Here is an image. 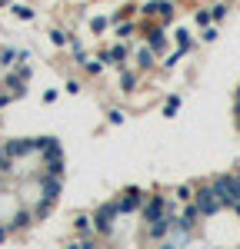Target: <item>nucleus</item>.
I'll list each match as a JSON object with an SVG mask.
<instances>
[{"label":"nucleus","instance_id":"obj_2","mask_svg":"<svg viewBox=\"0 0 240 249\" xmlns=\"http://www.w3.org/2000/svg\"><path fill=\"white\" fill-rule=\"evenodd\" d=\"M14 17H20V20H30L34 14H30V7H20V3H17V7H14Z\"/></svg>","mask_w":240,"mask_h":249},{"label":"nucleus","instance_id":"obj_1","mask_svg":"<svg viewBox=\"0 0 240 249\" xmlns=\"http://www.w3.org/2000/svg\"><path fill=\"white\" fill-rule=\"evenodd\" d=\"M7 173H10V156H7L3 143H0V176H7Z\"/></svg>","mask_w":240,"mask_h":249},{"label":"nucleus","instance_id":"obj_5","mask_svg":"<svg viewBox=\"0 0 240 249\" xmlns=\"http://www.w3.org/2000/svg\"><path fill=\"white\" fill-rule=\"evenodd\" d=\"M3 3H7V0H0V7H3Z\"/></svg>","mask_w":240,"mask_h":249},{"label":"nucleus","instance_id":"obj_3","mask_svg":"<svg viewBox=\"0 0 240 249\" xmlns=\"http://www.w3.org/2000/svg\"><path fill=\"white\" fill-rule=\"evenodd\" d=\"M234 120H237V130H240V87H237V96H234Z\"/></svg>","mask_w":240,"mask_h":249},{"label":"nucleus","instance_id":"obj_4","mask_svg":"<svg viewBox=\"0 0 240 249\" xmlns=\"http://www.w3.org/2000/svg\"><path fill=\"white\" fill-rule=\"evenodd\" d=\"M10 100H14V96H10V93H0V110H3V107H7Z\"/></svg>","mask_w":240,"mask_h":249}]
</instances>
